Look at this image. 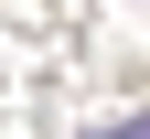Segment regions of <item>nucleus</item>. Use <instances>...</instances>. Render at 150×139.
I'll return each instance as SVG.
<instances>
[{"instance_id": "1", "label": "nucleus", "mask_w": 150, "mask_h": 139, "mask_svg": "<svg viewBox=\"0 0 150 139\" xmlns=\"http://www.w3.org/2000/svg\"><path fill=\"white\" fill-rule=\"evenodd\" d=\"M118 139H150V107H139V118H118Z\"/></svg>"}, {"instance_id": "2", "label": "nucleus", "mask_w": 150, "mask_h": 139, "mask_svg": "<svg viewBox=\"0 0 150 139\" xmlns=\"http://www.w3.org/2000/svg\"><path fill=\"white\" fill-rule=\"evenodd\" d=\"M86 139H118V128H86Z\"/></svg>"}]
</instances>
